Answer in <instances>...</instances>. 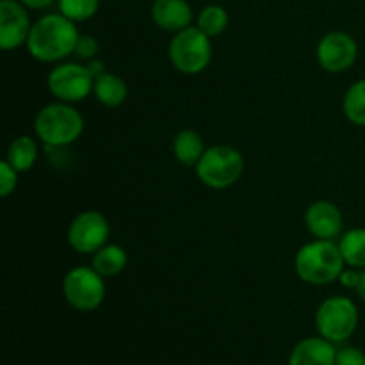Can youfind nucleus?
<instances>
[{
  "instance_id": "dca6fc26",
  "label": "nucleus",
  "mask_w": 365,
  "mask_h": 365,
  "mask_svg": "<svg viewBox=\"0 0 365 365\" xmlns=\"http://www.w3.org/2000/svg\"><path fill=\"white\" fill-rule=\"evenodd\" d=\"M171 150H173L175 159L182 166L196 168V164L200 163V159H202L207 148L203 146V139L198 132L192 130V128H182L173 138Z\"/></svg>"
},
{
  "instance_id": "5701e85b",
  "label": "nucleus",
  "mask_w": 365,
  "mask_h": 365,
  "mask_svg": "<svg viewBox=\"0 0 365 365\" xmlns=\"http://www.w3.org/2000/svg\"><path fill=\"white\" fill-rule=\"evenodd\" d=\"M18 175L20 173L6 159L0 163V196L2 198L13 195L18 185Z\"/></svg>"
},
{
  "instance_id": "f257e3e1",
  "label": "nucleus",
  "mask_w": 365,
  "mask_h": 365,
  "mask_svg": "<svg viewBox=\"0 0 365 365\" xmlns=\"http://www.w3.org/2000/svg\"><path fill=\"white\" fill-rule=\"evenodd\" d=\"M78 38L81 34L75 21L61 13H48L32 24L25 46L39 63H61L75 53Z\"/></svg>"
},
{
  "instance_id": "a878e982",
  "label": "nucleus",
  "mask_w": 365,
  "mask_h": 365,
  "mask_svg": "<svg viewBox=\"0 0 365 365\" xmlns=\"http://www.w3.org/2000/svg\"><path fill=\"white\" fill-rule=\"evenodd\" d=\"M360 273H362V269H356V267L346 266L344 269H342L341 277H339L337 282H341V285L344 289H349V291H356V287H359V282H360Z\"/></svg>"
},
{
  "instance_id": "c85d7f7f",
  "label": "nucleus",
  "mask_w": 365,
  "mask_h": 365,
  "mask_svg": "<svg viewBox=\"0 0 365 365\" xmlns=\"http://www.w3.org/2000/svg\"><path fill=\"white\" fill-rule=\"evenodd\" d=\"M356 292H359L360 299H364L365 302V269H362V273H360V282H359V287H356Z\"/></svg>"
},
{
  "instance_id": "412c9836",
  "label": "nucleus",
  "mask_w": 365,
  "mask_h": 365,
  "mask_svg": "<svg viewBox=\"0 0 365 365\" xmlns=\"http://www.w3.org/2000/svg\"><path fill=\"white\" fill-rule=\"evenodd\" d=\"M228 20L230 18H228L227 9L223 6H220V4H209L196 16V27L212 39L227 31Z\"/></svg>"
},
{
  "instance_id": "39448f33",
  "label": "nucleus",
  "mask_w": 365,
  "mask_h": 365,
  "mask_svg": "<svg viewBox=\"0 0 365 365\" xmlns=\"http://www.w3.org/2000/svg\"><path fill=\"white\" fill-rule=\"evenodd\" d=\"M168 56L175 70L184 75H198L212 61V39L196 25L177 32L168 46Z\"/></svg>"
},
{
  "instance_id": "4be33fe9",
  "label": "nucleus",
  "mask_w": 365,
  "mask_h": 365,
  "mask_svg": "<svg viewBox=\"0 0 365 365\" xmlns=\"http://www.w3.org/2000/svg\"><path fill=\"white\" fill-rule=\"evenodd\" d=\"M59 13L75 24L88 21L98 13L100 0H57Z\"/></svg>"
},
{
  "instance_id": "4468645a",
  "label": "nucleus",
  "mask_w": 365,
  "mask_h": 365,
  "mask_svg": "<svg viewBox=\"0 0 365 365\" xmlns=\"http://www.w3.org/2000/svg\"><path fill=\"white\" fill-rule=\"evenodd\" d=\"M337 348L324 337L302 339L289 355V365H335Z\"/></svg>"
},
{
  "instance_id": "f03ea898",
  "label": "nucleus",
  "mask_w": 365,
  "mask_h": 365,
  "mask_svg": "<svg viewBox=\"0 0 365 365\" xmlns=\"http://www.w3.org/2000/svg\"><path fill=\"white\" fill-rule=\"evenodd\" d=\"M344 267L346 262L337 242L324 239L307 242L294 257V271L299 280L317 287L337 282Z\"/></svg>"
},
{
  "instance_id": "9b49d317",
  "label": "nucleus",
  "mask_w": 365,
  "mask_h": 365,
  "mask_svg": "<svg viewBox=\"0 0 365 365\" xmlns=\"http://www.w3.org/2000/svg\"><path fill=\"white\" fill-rule=\"evenodd\" d=\"M32 21L29 9L18 0H0V48L4 52L27 45Z\"/></svg>"
},
{
  "instance_id": "f8f14e48",
  "label": "nucleus",
  "mask_w": 365,
  "mask_h": 365,
  "mask_svg": "<svg viewBox=\"0 0 365 365\" xmlns=\"http://www.w3.org/2000/svg\"><path fill=\"white\" fill-rule=\"evenodd\" d=\"M305 225L307 230L316 239L334 241V239L341 237L344 217L335 203L328 202V200H317V202L310 203L307 209Z\"/></svg>"
},
{
  "instance_id": "0eeeda50",
  "label": "nucleus",
  "mask_w": 365,
  "mask_h": 365,
  "mask_svg": "<svg viewBox=\"0 0 365 365\" xmlns=\"http://www.w3.org/2000/svg\"><path fill=\"white\" fill-rule=\"evenodd\" d=\"M106 278L93 267L77 266L63 280V294L68 305L77 312H93L106 302Z\"/></svg>"
},
{
  "instance_id": "9d476101",
  "label": "nucleus",
  "mask_w": 365,
  "mask_h": 365,
  "mask_svg": "<svg viewBox=\"0 0 365 365\" xmlns=\"http://www.w3.org/2000/svg\"><path fill=\"white\" fill-rule=\"evenodd\" d=\"M317 63L328 73H344L359 57V45L351 34L342 31H331L317 43Z\"/></svg>"
},
{
  "instance_id": "f3484780",
  "label": "nucleus",
  "mask_w": 365,
  "mask_h": 365,
  "mask_svg": "<svg viewBox=\"0 0 365 365\" xmlns=\"http://www.w3.org/2000/svg\"><path fill=\"white\" fill-rule=\"evenodd\" d=\"M39 148L38 143L31 135H18L9 143L6 160L18 171V173H27L38 163Z\"/></svg>"
},
{
  "instance_id": "6ab92c4d",
  "label": "nucleus",
  "mask_w": 365,
  "mask_h": 365,
  "mask_svg": "<svg viewBox=\"0 0 365 365\" xmlns=\"http://www.w3.org/2000/svg\"><path fill=\"white\" fill-rule=\"evenodd\" d=\"M339 250L346 266L365 269V228H351L339 239Z\"/></svg>"
},
{
  "instance_id": "a211bd4d",
  "label": "nucleus",
  "mask_w": 365,
  "mask_h": 365,
  "mask_svg": "<svg viewBox=\"0 0 365 365\" xmlns=\"http://www.w3.org/2000/svg\"><path fill=\"white\" fill-rule=\"evenodd\" d=\"M127 262L128 255L125 252V248H121L120 245H109L107 242L103 248H100L93 255L91 267L95 271H98L103 278H114L120 273H123V269L127 267Z\"/></svg>"
},
{
  "instance_id": "20e7f679",
  "label": "nucleus",
  "mask_w": 365,
  "mask_h": 365,
  "mask_svg": "<svg viewBox=\"0 0 365 365\" xmlns=\"http://www.w3.org/2000/svg\"><path fill=\"white\" fill-rule=\"evenodd\" d=\"M200 182L214 191H223L237 184L245 173V157L237 148L228 145H216L205 150L196 164Z\"/></svg>"
},
{
  "instance_id": "aec40b11",
  "label": "nucleus",
  "mask_w": 365,
  "mask_h": 365,
  "mask_svg": "<svg viewBox=\"0 0 365 365\" xmlns=\"http://www.w3.org/2000/svg\"><path fill=\"white\" fill-rule=\"evenodd\" d=\"M342 113L349 123L365 127V78L349 86L342 98Z\"/></svg>"
},
{
  "instance_id": "cd10ccee",
  "label": "nucleus",
  "mask_w": 365,
  "mask_h": 365,
  "mask_svg": "<svg viewBox=\"0 0 365 365\" xmlns=\"http://www.w3.org/2000/svg\"><path fill=\"white\" fill-rule=\"evenodd\" d=\"M18 2L24 4L27 9L32 11H41V9H48L56 0H18Z\"/></svg>"
},
{
  "instance_id": "ddd939ff",
  "label": "nucleus",
  "mask_w": 365,
  "mask_h": 365,
  "mask_svg": "<svg viewBox=\"0 0 365 365\" xmlns=\"http://www.w3.org/2000/svg\"><path fill=\"white\" fill-rule=\"evenodd\" d=\"M152 20L160 31L166 32H177L184 31V29L192 25V7L187 0H153L152 9Z\"/></svg>"
},
{
  "instance_id": "b1692460",
  "label": "nucleus",
  "mask_w": 365,
  "mask_h": 365,
  "mask_svg": "<svg viewBox=\"0 0 365 365\" xmlns=\"http://www.w3.org/2000/svg\"><path fill=\"white\" fill-rule=\"evenodd\" d=\"M100 52V45L96 41L95 36L91 34H81L78 38L77 46H75V56L82 61H91L98 56Z\"/></svg>"
},
{
  "instance_id": "1a4fd4ad",
  "label": "nucleus",
  "mask_w": 365,
  "mask_h": 365,
  "mask_svg": "<svg viewBox=\"0 0 365 365\" xmlns=\"http://www.w3.org/2000/svg\"><path fill=\"white\" fill-rule=\"evenodd\" d=\"M109 221L98 210H84L71 220L68 227V245L81 255H95L109 242Z\"/></svg>"
},
{
  "instance_id": "bb28decb",
  "label": "nucleus",
  "mask_w": 365,
  "mask_h": 365,
  "mask_svg": "<svg viewBox=\"0 0 365 365\" xmlns=\"http://www.w3.org/2000/svg\"><path fill=\"white\" fill-rule=\"evenodd\" d=\"M86 68H88V71L91 73L93 78H98L100 75L106 73V64H103V61L96 59V57L95 59L88 61V63H86Z\"/></svg>"
},
{
  "instance_id": "7ed1b4c3",
  "label": "nucleus",
  "mask_w": 365,
  "mask_h": 365,
  "mask_svg": "<svg viewBox=\"0 0 365 365\" xmlns=\"http://www.w3.org/2000/svg\"><path fill=\"white\" fill-rule=\"evenodd\" d=\"M84 118L73 103L53 102L41 107L34 118L36 138L48 148H64L77 141L84 132Z\"/></svg>"
},
{
  "instance_id": "6e6552de",
  "label": "nucleus",
  "mask_w": 365,
  "mask_h": 365,
  "mask_svg": "<svg viewBox=\"0 0 365 365\" xmlns=\"http://www.w3.org/2000/svg\"><path fill=\"white\" fill-rule=\"evenodd\" d=\"M95 78L88 71L86 64L59 63L50 70L46 77L50 95L59 102L77 103L88 98L93 93Z\"/></svg>"
},
{
  "instance_id": "393cba45",
  "label": "nucleus",
  "mask_w": 365,
  "mask_h": 365,
  "mask_svg": "<svg viewBox=\"0 0 365 365\" xmlns=\"http://www.w3.org/2000/svg\"><path fill=\"white\" fill-rule=\"evenodd\" d=\"M335 365H365V353L353 346H346L337 349Z\"/></svg>"
},
{
  "instance_id": "423d86ee",
  "label": "nucleus",
  "mask_w": 365,
  "mask_h": 365,
  "mask_svg": "<svg viewBox=\"0 0 365 365\" xmlns=\"http://www.w3.org/2000/svg\"><path fill=\"white\" fill-rule=\"evenodd\" d=\"M359 307L351 298L331 296L327 298L316 310V330L321 337L334 344H342L359 328Z\"/></svg>"
},
{
  "instance_id": "2eb2a0df",
  "label": "nucleus",
  "mask_w": 365,
  "mask_h": 365,
  "mask_svg": "<svg viewBox=\"0 0 365 365\" xmlns=\"http://www.w3.org/2000/svg\"><path fill=\"white\" fill-rule=\"evenodd\" d=\"M93 95H95V98L98 100L103 107L116 109V107L123 106L125 100H127L128 86L120 75L106 71V73L100 75L98 78H95Z\"/></svg>"
}]
</instances>
